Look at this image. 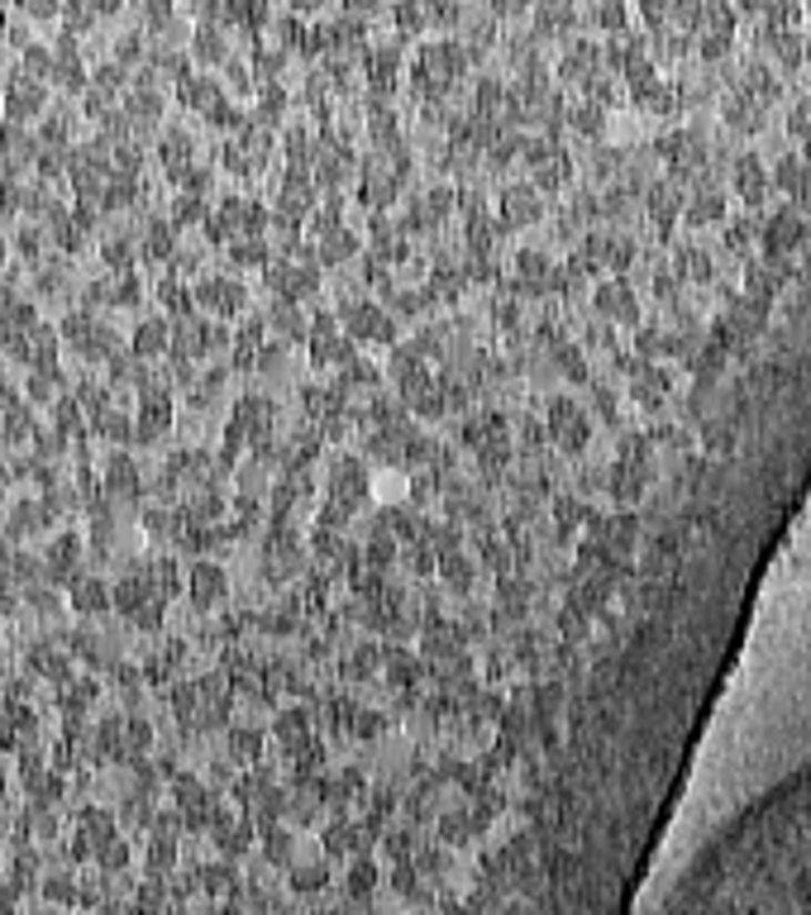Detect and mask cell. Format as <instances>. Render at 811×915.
I'll use <instances>...</instances> for the list:
<instances>
[{"instance_id": "6da1fadb", "label": "cell", "mask_w": 811, "mask_h": 915, "mask_svg": "<svg viewBox=\"0 0 811 915\" xmlns=\"http://www.w3.org/2000/svg\"><path fill=\"white\" fill-rule=\"evenodd\" d=\"M110 606V591L101 577H72V610H82V616H95V610Z\"/></svg>"}, {"instance_id": "7a4b0ae2", "label": "cell", "mask_w": 811, "mask_h": 915, "mask_svg": "<svg viewBox=\"0 0 811 915\" xmlns=\"http://www.w3.org/2000/svg\"><path fill=\"white\" fill-rule=\"evenodd\" d=\"M220 591H225V572H220L215 563H196V568H191V597H196L201 606H211Z\"/></svg>"}, {"instance_id": "3957f363", "label": "cell", "mask_w": 811, "mask_h": 915, "mask_svg": "<svg viewBox=\"0 0 811 915\" xmlns=\"http://www.w3.org/2000/svg\"><path fill=\"white\" fill-rule=\"evenodd\" d=\"M163 344H168V319H143V325L134 329V353L139 358H149V353H163Z\"/></svg>"}]
</instances>
